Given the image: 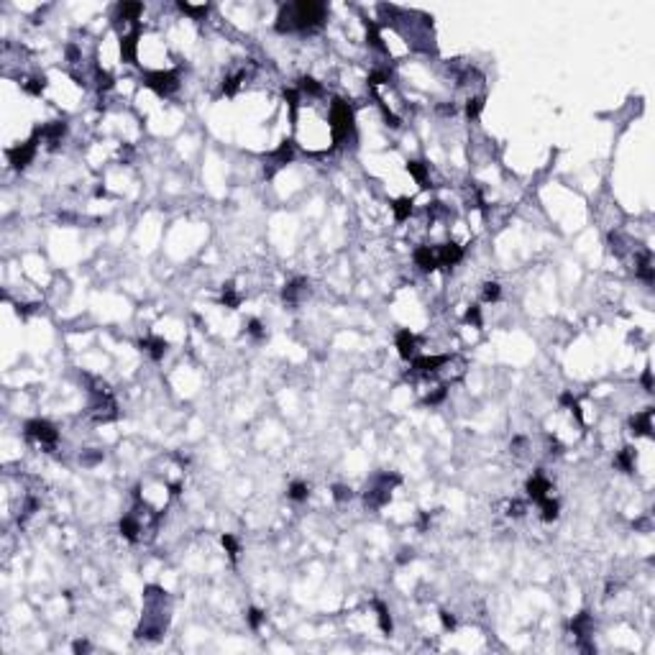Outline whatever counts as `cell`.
Here are the masks:
<instances>
[{"label":"cell","instance_id":"36","mask_svg":"<svg viewBox=\"0 0 655 655\" xmlns=\"http://www.w3.org/2000/svg\"><path fill=\"white\" fill-rule=\"evenodd\" d=\"M386 80H389V75H386V72H374V75L369 77V82H371V85H381V82H386Z\"/></svg>","mask_w":655,"mask_h":655},{"label":"cell","instance_id":"20","mask_svg":"<svg viewBox=\"0 0 655 655\" xmlns=\"http://www.w3.org/2000/svg\"><path fill=\"white\" fill-rule=\"evenodd\" d=\"M410 213H412V200L410 198H402V200L395 203V218L397 220H407Z\"/></svg>","mask_w":655,"mask_h":655},{"label":"cell","instance_id":"40","mask_svg":"<svg viewBox=\"0 0 655 655\" xmlns=\"http://www.w3.org/2000/svg\"><path fill=\"white\" fill-rule=\"evenodd\" d=\"M440 619H443V627H445V630H453V627H455V619H453L448 612H440Z\"/></svg>","mask_w":655,"mask_h":655},{"label":"cell","instance_id":"10","mask_svg":"<svg viewBox=\"0 0 655 655\" xmlns=\"http://www.w3.org/2000/svg\"><path fill=\"white\" fill-rule=\"evenodd\" d=\"M397 348H400V356L402 358H415V351H417V341L410 331H400L397 336Z\"/></svg>","mask_w":655,"mask_h":655},{"label":"cell","instance_id":"6","mask_svg":"<svg viewBox=\"0 0 655 655\" xmlns=\"http://www.w3.org/2000/svg\"><path fill=\"white\" fill-rule=\"evenodd\" d=\"M435 256H438V264L453 267V264H458V261L464 258V251H461V246H455V243H445V246H440V251Z\"/></svg>","mask_w":655,"mask_h":655},{"label":"cell","instance_id":"37","mask_svg":"<svg viewBox=\"0 0 655 655\" xmlns=\"http://www.w3.org/2000/svg\"><path fill=\"white\" fill-rule=\"evenodd\" d=\"M336 499H338V502L351 499V489H346V486H336Z\"/></svg>","mask_w":655,"mask_h":655},{"label":"cell","instance_id":"12","mask_svg":"<svg viewBox=\"0 0 655 655\" xmlns=\"http://www.w3.org/2000/svg\"><path fill=\"white\" fill-rule=\"evenodd\" d=\"M415 261H417V267H420L422 272H433V269L438 267V256H435L428 246H422V248L415 251Z\"/></svg>","mask_w":655,"mask_h":655},{"label":"cell","instance_id":"28","mask_svg":"<svg viewBox=\"0 0 655 655\" xmlns=\"http://www.w3.org/2000/svg\"><path fill=\"white\" fill-rule=\"evenodd\" d=\"M307 492H310V489H307V484H300V481H297V484H292V489H289V499L302 502V499L307 497Z\"/></svg>","mask_w":655,"mask_h":655},{"label":"cell","instance_id":"39","mask_svg":"<svg viewBox=\"0 0 655 655\" xmlns=\"http://www.w3.org/2000/svg\"><path fill=\"white\" fill-rule=\"evenodd\" d=\"M248 622H251V627H258V625H261V612H258V609H251V612H248Z\"/></svg>","mask_w":655,"mask_h":655},{"label":"cell","instance_id":"5","mask_svg":"<svg viewBox=\"0 0 655 655\" xmlns=\"http://www.w3.org/2000/svg\"><path fill=\"white\" fill-rule=\"evenodd\" d=\"M36 141H39V136L34 134V139H31V141H26V144H21V146H16V149H11V151H8V159H11V164H13L16 169L28 167V161L36 156Z\"/></svg>","mask_w":655,"mask_h":655},{"label":"cell","instance_id":"29","mask_svg":"<svg viewBox=\"0 0 655 655\" xmlns=\"http://www.w3.org/2000/svg\"><path fill=\"white\" fill-rule=\"evenodd\" d=\"M376 609H379V625H381V630H384V632H391V617H389L386 607H384V604H376Z\"/></svg>","mask_w":655,"mask_h":655},{"label":"cell","instance_id":"2","mask_svg":"<svg viewBox=\"0 0 655 655\" xmlns=\"http://www.w3.org/2000/svg\"><path fill=\"white\" fill-rule=\"evenodd\" d=\"M331 123H333V139H336V144H341L343 139H348V134L353 130V113H351V108H348L346 100H333Z\"/></svg>","mask_w":655,"mask_h":655},{"label":"cell","instance_id":"31","mask_svg":"<svg viewBox=\"0 0 655 655\" xmlns=\"http://www.w3.org/2000/svg\"><path fill=\"white\" fill-rule=\"evenodd\" d=\"M113 87V77L108 72H97V90H110Z\"/></svg>","mask_w":655,"mask_h":655},{"label":"cell","instance_id":"13","mask_svg":"<svg viewBox=\"0 0 655 655\" xmlns=\"http://www.w3.org/2000/svg\"><path fill=\"white\" fill-rule=\"evenodd\" d=\"M650 417H652V412H650V410H647V412H642V415H635V417L630 420V428H632V433H635V435H652Z\"/></svg>","mask_w":655,"mask_h":655},{"label":"cell","instance_id":"23","mask_svg":"<svg viewBox=\"0 0 655 655\" xmlns=\"http://www.w3.org/2000/svg\"><path fill=\"white\" fill-rule=\"evenodd\" d=\"M540 507H543V519H555L558 517V502H553V499H540Z\"/></svg>","mask_w":655,"mask_h":655},{"label":"cell","instance_id":"1","mask_svg":"<svg viewBox=\"0 0 655 655\" xmlns=\"http://www.w3.org/2000/svg\"><path fill=\"white\" fill-rule=\"evenodd\" d=\"M325 18V6L312 3V0H302L294 6H284L277 18V31H294V28H315Z\"/></svg>","mask_w":655,"mask_h":655},{"label":"cell","instance_id":"26","mask_svg":"<svg viewBox=\"0 0 655 655\" xmlns=\"http://www.w3.org/2000/svg\"><path fill=\"white\" fill-rule=\"evenodd\" d=\"M369 44H371L374 49H379V51H386V46L381 44V36H379V31H376L374 23H369Z\"/></svg>","mask_w":655,"mask_h":655},{"label":"cell","instance_id":"7","mask_svg":"<svg viewBox=\"0 0 655 655\" xmlns=\"http://www.w3.org/2000/svg\"><path fill=\"white\" fill-rule=\"evenodd\" d=\"M67 134V123L64 120H56V123H49V125H44V128H36V136H41V139H46L51 146Z\"/></svg>","mask_w":655,"mask_h":655},{"label":"cell","instance_id":"17","mask_svg":"<svg viewBox=\"0 0 655 655\" xmlns=\"http://www.w3.org/2000/svg\"><path fill=\"white\" fill-rule=\"evenodd\" d=\"M305 292H307V282H305V279H297V282H292V284L284 287V300H287V302H297Z\"/></svg>","mask_w":655,"mask_h":655},{"label":"cell","instance_id":"8","mask_svg":"<svg viewBox=\"0 0 655 655\" xmlns=\"http://www.w3.org/2000/svg\"><path fill=\"white\" fill-rule=\"evenodd\" d=\"M450 358L448 356H425V358H415V371L417 374H435L440 366H445Z\"/></svg>","mask_w":655,"mask_h":655},{"label":"cell","instance_id":"14","mask_svg":"<svg viewBox=\"0 0 655 655\" xmlns=\"http://www.w3.org/2000/svg\"><path fill=\"white\" fill-rule=\"evenodd\" d=\"M136 41H139V34H136V31L120 39V54H123L125 61H134V59H136Z\"/></svg>","mask_w":655,"mask_h":655},{"label":"cell","instance_id":"27","mask_svg":"<svg viewBox=\"0 0 655 655\" xmlns=\"http://www.w3.org/2000/svg\"><path fill=\"white\" fill-rule=\"evenodd\" d=\"M481 108H484V97H471L469 105H466V115H469V118H476V115L481 113Z\"/></svg>","mask_w":655,"mask_h":655},{"label":"cell","instance_id":"38","mask_svg":"<svg viewBox=\"0 0 655 655\" xmlns=\"http://www.w3.org/2000/svg\"><path fill=\"white\" fill-rule=\"evenodd\" d=\"M248 333L256 336V338H261V322H258V320H251V322H248Z\"/></svg>","mask_w":655,"mask_h":655},{"label":"cell","instance_id":"22","mask_svg":"<svg viewBox=\"0 0 655 655\" xmlns=\"http://www.w3.org/2000/svg\"><path fill=\"white\" fill-rule=\"evenodd\" d=\"M141 8H144L141 3H123L118 11H120V16H123V18H128V21H136V18H139V13H141Z\"/></svg>","mask_w":655,"mask_h":655},{"label":"cell","instance_id":"25","mask_svg":"<svg viewBox=\"0 0 655 655\" xmlns=\"http://www.w3.org/2000/svg\"><path fill=\"white\" fill-rule=\"evenodd\" d=\"M300 90L307 92V95H322V85H317L312 77H305V80L300 82Z\"/></svg>","mask_w":655,"mask_h":655},{"label":"cell","instance_id":"11","mask_svg":"<svg viewBox=\"0 0 655 655\" xmlns=\"http://www.w3.org/2000/svg\"><path fill=\"white\" fill-rule=\"evenodd\" d=\"M550 492V481L548 479H543L540 474L538 476H533L530 481H528V494L535 499V502H540V499H545V494Z\"/></svg>","mask_w":655,"mask_h":655},{"label":"cell","instance_id":"34","mask_svg":"<svg viewBox=\"0 0 655 655\" xmlns=\"http://www.w3.org/2000/svg\"><path fill=\"white\" fill-rule=\"evenodd\" d=\"M26 90H28L31 95H39V92L44 90V80H31V82L26 85Z\"/></svg>","mask_w":655,"mask_h":655},{"label":"cell","instance_id":"18","mask_svg":"<svg viewBox=\"0 0 655 655\" xmlns=\"http://www.w3.org/2000/svg\"><path fill=\"white\" fill-rule=\"evenodd\" d=\"M141 348H146L149 353H151V358H161L164 356V351H167V343L161 341V338H149V341H141Z\"/></svg>","mask_w":655,"mask_h":655},{"label":"cell","instance_id":"3","mask_svg":"<svg viewBox=\"0 0 655 655\" xmlns=\"http://www.w3.org/2000/svg\"><path fill=\"white\" fill-rule=\"evenodd\" d=\"M151 90H156L159 95H169L179 87V77L174 72H149L146 80H144Z\"/></svg>","mask_w":655,"mask_h":655},{"label":"cell","instance_id":"19","mask_svg":"<svg viewBox=\"0 0 655 655\" xmlns=\"http://www.w3.org/2000/svg\"><path fill=\"white\" fill-rule=\"evenodd\" d=\"M617 466H619L622 471H627V474L635 469V450H632V448H625V450L617 455Z\"/></svg>","mask_w":655,"mask_h":655},{"label":"cell","instance_id":"30","mask_svg":"<svg viewBox=\"0 0 655 655\" xmlns=\"http://www.w3.org/2000/svg\"><path fill=\"white\" fill-rule=\"evenodd\" d=\"M497 297H499V284H497V282H486V284H484V300L492 302V300H497Z\"/></svg>","mask_w":655,"mask_h":655},{"label":"cell","instance_id":"35","mask_svg":"<svg viewBox=\"0 0 655 655\" xmlns=\"http://www.w3.org/2000/svg\"><path fill=\"white\" fill-rule=\"evenodd\" d=\"M466 320H469V322H474V325H481V315H479V307H471V310L466 312Z\"/></svg>","mask_w":655,"mask_h":655},{"label":"cell","instance_id":"16","mask_svg":"<svg viewBox=\"0 0 655 655\" xmlns=\"http://www.w3.org/2000/svg\"><path fill=\"white\" fill-rule=\"evenodd\" d=\"M571 630H573L578 637H586L588 632H592V617H588V612H581V614L571 622Z\"/></svg>","mask_w":655,"mask_h":655},{"label":"cell","instance_id":"15","mask_svg":"<svg viewBox=\"0 0 655 655\" xmlns=\"http://www.w3.org/2000/svg\"><path fill=\"white\" fill-rule=\"evenodd\" d=\"M120 533H123L128 540H139L141 525L136 522V517H123V519H120Z\"/></svg>","mask_w":655,"mask_h":655},{"label":"cell","instance_id":"9","mask_svg":"<svg viewBox=\"0 0 655 655\" xmlns=\"http://www.w3.org/2000/svg\"><path fill=\"white\" fill-rule=\"evenodd\" d=\"M92 417L95 420H113L115 417V402L110 400V395H103L95 405H92Z\"/></svg>","mask_w":655,"mask_h":655},{"label":"cell","instance_id":"43","mask_svg":"<svg viewBox=\"0 0 655 655\" xmlns=\"http://www.w3.org/2000/svg\"><path fill=\"white\" fill-rule=\"evenodd\" d=\"M642 384H645V389H647V391H652V376H650V369L642 374Z\"/></svg>","mask_w":655,"mask_h":655},{"label":"cell","instance_id":"41","mask_svg":"<svg viewBox=\"0 0 655 655\" xmlns=\"http://www.w3.org/2000/svg\"><path fill=\"white\" fill-rule=\"evenodd\" d=\"M443 397H445V389H438L435 395H430V397H428L425 402H428V405H438V402H440Z\"/></svg>","mask_w":655,"mask_h":655},{"label":"cell","instance_id":"4","mask_svg":"<svg viewBox=\"0 0 655 655\" xmlns=\"http://www.w3.org/2000/svg\"><path fill=\"white\" fill-rule=\"evenodd\" d=\"M26 435L34 438V440H39L41 445H54L56 438H59V433L54 430V425H49L46 420H31V422L26 425Z\"/></svg>","mask_w":655,"mask_h":655},{"label":"cell","instance_id":"32","mask_svg":"<svg viewBox=\"0 0 655 655\" xmlns=\"http://www.w3.org/2000/svg\"><path fill=\"white\" fill-rule=\"evenodd\" d=\"M223 548H228V553H231L233 558L238 555V543H236L233 535H223Z\"/></svg>","mask_w":655,"mask_h":655},{"label":"cell","instance_id":"33","mask_svg":"<svg viewBox=\"0 0 655 655\" xmlns=\"http://www.w3.org/2000/svg\"><path fill=\"white\" fill-rule=\"evenodd\" d=\"M223 305H228V307H236V305H238V297L233 294V287H231V284H228L225 292H223Z\"/></svg>","mask_w":655,"mask_h":655},{"label":"cell","instance_id":"42","mask_svg":"<svg viewBox=\"0 0 655 655\" xmlns=\"http://www.w3.org/2000/svg\"><path fill=\"white\" fill-rule=\"evenodd\" d=\"M522 512H525V504H519V502H512V504H509V514L519 517Z\"/></svg>","mask_w":655,"mask_h":655},{"label":"cell","instance_id":"44","mask_svg":"<svg viewBox=\"0 0 655 655\" xmlns=\"http://www.w3.org/2000/svg\"><path fill=\"white\" fill-rule=\"evenodd\" d=\"M75 650H77V652H85V650H90V645H87V642H77Z\"/></svg>","mask_w":655,"mask_h":655},{"label":"cell","instance_id":"21","mask_svg":"<svg viewBox=\"0 0 655 655\" xmlns=\"http://www.w3.org/2000/svg\"><path fill=\"white\" fill-rule=\"evenodd\" d=\"M407 169H410V174H412L420 184H425V182H428V167H425L422 161H410V164H407Z\"/></svg>","mask_w":655,"mask_h":655},{"label":"cell","instance_id":"24","mask_svg":"<svg viewBox=\"0 0 655 655\" xmlns=\"http://www.w3.org/2000/svg\"><path fill=\"white\" fill-rule=\"evenodd\" d=\"M179 11H182V13H189L192 18H203V16H208V6H189V3H179Z\"/></svg>","mask_w":655,"mask_h":655}]
</instances>
